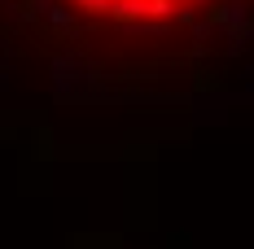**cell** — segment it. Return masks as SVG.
Here are the masks:
<instances>
[{"label":"cell","instance_id":"cell-1","mask_svg":"<svg viewBox=\"0 0 254 249\" xmlns=\"http://www.w3.org/2000/svg\"><path fill=\"white\" fill-rule=\"evenodd\" d=\"M219 0H70V9L88 18H110L119 26H140V31H167L176 22H193Z\"/></svg>","mask_w":254,"mask_h":249}]
</instances>
